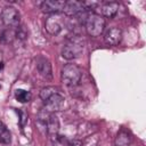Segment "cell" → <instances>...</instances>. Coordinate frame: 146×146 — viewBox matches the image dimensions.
I'll return each mask as SVG.
<instances>
[{"label":"cell","mask_w":146,"mask_h":146,"mask_svg":"<svg viewBox=\"0 0 146 146\" xmlns=\"http://www.w3.org/2000/svg\"><path fill=\"white\" fill-rule=\"evenodd\" d=\"M43 105H44V110L47 112L50 113H55L58 111H62L64 108L65 105V98L64 96H62L59 92L52 94L50 97H48L47 99L43 100Z\"/></svg>","instance_id":"277c9868"},{"label":"cell","mask_w":146,"mask_h":146,"mask_svg":"<svg viewBox=\"0 0 146 146\" xmlns=\"http://www.w3.org/2000/svg\"><path fill=\"white\" fill-rule=\"evenodd\" d=\"M129 144H130V136H129V133L124 129H121L117 132V135H116L115 146H129Z\"/></svg>","instance_id":"4fadbf2b"},{"label":"cell","mask_w":146,"mask_h":146,"mask_svg":"<svg viewBox=\"0 0 146 146\" xmlns=\"http://www.w3.org/2000/svg\"><path fill=\"white\" fill-rule=\"evenodd\" d=\"M15 97L19 103H27V102L31 100L32 95H31L30 91H26V90H23V89H17L16 92H15Z\"/></svg>","instance_id":"5bb4252c"},{"label":"cell","mask_w":146,"mask_h":146,"mask_svg":"<svg viewBox=\"0 0 146 146\" xmlns=\"http://www.w3.org/2000/svg\"><path fill=\"white\" fill-rule=\"evenodd\" d=\"M58 130H59L58 117L54 113L48 112V114H47V133L50 137H54V136L58 135Z\"/></svg>","instance_id":"9c48e42d"},{"label":"cell","mask_w":146,"mask_h":146,"mask_svg":"<svg viewBox=\"0 0 146 146\" xmlns=\"http://www.w3.org/2000/svg\"><path fill=\"white\" fill-rule=\"evenodd\" d=\"M6 129H7V128L5 127V124H3V123L0 121V133H2V132L6 130Z\"/></svg>","instance_id":"ffe728a7"},{"label":"cell","mask_w":146,"mask_h":146,"mask_svg":"<svg viewBox=\"0 0 146 146\" xmlns=\"http://www.w3.org/2000/svg\"><path fill=\"white\" fill-rule=\"evenodd\" d=\"M0 88H1V84H0Z\"/></svg>","instance_id":"7402d4cb"},{"label":"cell","mask_w":146,"mask_h":146,"mask_svg":"<svg viewBox=\"0 0 146 146\" xmlns=\"http://www.w3.org/2000/svg\"><path fill=\"white\" fill-rule=\"evenodd\" d=\"M65 1L63 0H46L41 3V10L47 14H58L63 11Z\"/></svg>","instance_id":"52a82bcc"},{"label":"cell","mask_w":146,"mask_h":146,"mask_svg":"<svg viewBox=\"0 0 146 146\" xmlns=\"http://www.w3.org/2000/svg\"><path fill=\"white\" fill-rule=\"evenodd\" d=\"M82 50H83V41H82V39L75 36V38L71 39L63 47L62 56L65 59H74V58L81 56Z\"/></svg>","instance_id":"3957f363"},{"label":"cell","mask_w":146,"mask_h":146,"mask_svg":"<svg viewBox=\"0 0 146 146\" xmlns=\"http://www.w3.org/2000/svg\"><path fill=\"white\" fill-rule=\"evenodd\" d=\"M86 31L89 35L91 36H98L103 33L104 26H105V21L100 15L97 14H90L87 16L86 21Z\"/></svg>","instance_id":"7a4b0ae2"},{"label":"cell","mask_w":146,"mask_h":146,"mask_svg":"<svg viewBox=\"0 0 146 146\" xmlns=\"http://www.w3.org/2000/svg\"><path fill=\"white\" fill-rule=\"evenodd\" d=\"M18 114L21 115L19 124H21L22 127H24V125H25V123H26V121H27V114H26L25 112H23V111H18Z\"/></svg>","instance_id":"ac0fdd59"},{"label":"cell","mask_w":146,"mask_h":146,"mask_svg":"<svg viewBox=\"0 0 146 146\" xmlns=\"http://www.w3.org/2000/svg\"><path fill=\"white\" fill-rule=\"evenodd\" d=\"M117 9H119V3L117 2H107L102 7V13H103L104 16L112 18L116 15Z\"/></svg>","instance_id":"7c38bea8"},{"label":"cell","mask_w":146,"mask_h":146,"mask_svg":"<svg viewBox=\"0 0 146 146\" xmlns=\"http://www.w3.org/2000/svg\"><path fill=\"white\" fill-rule=\"evenodd\" d=\"M82 72L75 64H66L62 70V81L68 87H75L81 81Z\"/></svg>","instance_id":"6da1fadb"},{"label":"cell","mask_w":146,"mask_h":146,"mask_svg":"<svg viewBox=\"0 0 146 146\" xmlns=\"http://www.w3.org/2000/svg\"><path fill=\"white\" fill-rule=\"evenodd\" d=\"M57 90H58V89L55 88V87H46V88H43V89L40 91V98H41L42 100H44V99H47L48 97H50L52 94L58 92Z\"/></svg>","instance_id":"2e32d148"},{"label":"cell","mask_w":146,"mask_h":146,"mask_svg":"<svg viewBox=\"0 0 146 146\" xmlns=\"http://www.w3.org/2000/svg\"><path fill=\"white\" fill-rule=\"evenodd\" d=\"M10 140H11V137H10V132L6 129L2 133H0V143H2V144H9L10 143Z\"/></svg>","instance_id":"e0dca14e"},{"label":"cell","mask_w":146,"mask_h":146,"mask_svg":"<svg viewBox=\"0 0 146 146\" xmlns=\"http://www.w3.org/2000/svg\"><path fill=\"white\" fill-rule=\"evenodd\" d=\"M122 39V31L119 29V27H112L106 33H105V36H104V40L107 44L110 46H116L120 43Z\"/></svg>","instance_id":"ba28073f"},{"label":"cell","mask_w":146,"mask_h":146,"mask_svg":"<svg viewBox=\"0 0 146 146\" xmlns=\"http://www.w3.org/2000/svg\"><path fill=\"white\" fill-rule=\"evenodd\" d=\"M2 68H3V63H2L1 60H0V71H1Z\"/></svg>","instance_id":"44dd1931"},{"label":"cell","mask_w":146,"mask_h":146,"mask_svg":"<svg viewBox=\"0 0 146 146\" xmlns=\"http://www.w3.org/2000/svg\"><path fill=\"white\" fill-rule=\"evenodd\" d=\"M67 146H82V141L81 140H72Z\"/></svg>","instance_id":"d6986e66"},{"label":"cell","mask_w":146,"mask_h":146,"mask_svg":"<svg viewBox=\"0 0 146 146\" xmlns=\"http://www.w3.org/2000/svg\"><path fill=\"white\" fill-rule=\"evenodd\" d=\"M1 21L7 25L11 27H16L19 24L21 21V14L19 11L14 7H6L1 11Z\"/></svg>","instance_id":"5b68a950"},{"label":"cell","mask_w":146,"mask_h":146,"mask_svg":"<svg viewBox=\"0 0 146 146\" xmlns=\"http://www.w3.org/2000/svg\"><path fill=\"white\" fill-rule=\"evenodd\" d=\"M38 71L39 73L41 74L42 78L44 79H51L52 78V71H51V65L50 63L44 59V58H41L39 62H38Z\"/></svg>","instance_id":"8fae6325"},{"label":"cell","mask_w":146,"mask_h":146,"mask_svg":"<svg viewBox=\"0 0 146 146\" xmlns=\"http://www.w3.org/2000/svg\"><path fill=\"white\" fill-rule=\"evenodd\" d=\"M84 10H86L84 5H83V2H80V1H67V2L65 1V6L63 9V11L66 15H71V16L81 14Z\"/></svg>","instance_id":"30bf717a"},{"label":"cell","mask_w":146,"mask_h":146,"mask_svg":"<svg viewBox=\"0 0 146 146\" xmlns=\"http://www.w3.org/2000/svg\"><path fill=\"white\" fill-rule=\"evenodd\" d=\"M15 36H16V31L9 29V30H6V31L2 33L0 40H1V42H3V43H9V42L13 41V39H14Z\"/></svg>","instance_id":"9a60e30c"},{"label":"cell","mask_w":146,"mask_h":146,"mask_svg":"<svg viewBox=\"0 0 146 146\" xmlns=\"http://www.w3.org/2000/svg\"><path fill=\"white\" fill-rule=\"evenodd\" d=\"M62 16L58 14H52L50 15L47 21H46V30L48 33L51 35H57L60 33L63 29V22H62Z\"/></svg>","instance_id":"8992f818"}]
</instances>
